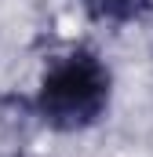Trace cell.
<instances>
[{"label":"cell","mask_w":153,"mask_h":157,"mask_svg":"<svg viewBox=\"0 0 153 157\" xmlns=\"http://www.w3.org/2000/svg\"><path fill=\"white\" fill-rule=\"evenodd\" d=\"M110 102H113V73L106 59L91 48H73L58 55L44 70L37 91L18 99V106L51 132L95 128L110 113Z\"/></svg>","instance_id":"1"},{"label":"cell","mask_w":153,"mask_h":157,"mask_svg":"<svg viewBox=\"0 0 153 157\" xmlns=\"http://www.w3.org/2000/svg\"><path fill=\"white\" fill-rule=\"evenodd\" d=\"M84 11L99 22H110V26H124V22H135L142 18L153 7V0H80Z\"/></svg>","instance_id":"2"},{"label":"cell","mask_w":153,"mask_h":157,"mask_svg":"<svg viewBox=\"0 0 153 157\" xmlns=\"http://www.w3.org/2000/svg\"><path fill=\"white\" fill-rule=\"evenodd\" d=\"M0 157H22V154H0Z\"/></svg>","instance_id":"3"}]
</instances>
